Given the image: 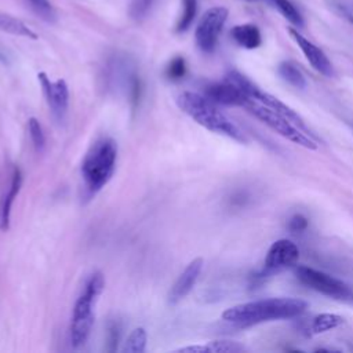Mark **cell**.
<instances>
[{
    "label": "cell",
    "instance_id": "cell-1",
    "mask_svg": "<svg viewBox=\"0 0 353 353\" xmlns=\"http://www.w3.org/2000/svg\"><path fill=\"white\" fill-rule=\"evenodd\" d=\"M307 302L299 298L277 296L239 303L222 312V320L240 328L252 327L266 321L288 320L301 316Z\"/></svg>",
    "mask_w": 353,
    "mask_h": 353
},
{
    "label": "cell",
    "instance_id": "cell-2",
    "mask_svg": "<svg viewBox=\"0 0 353 353\" xmlns=\"http://www.w3.org/2000/svg\"><path fill=\"white\" fill-rule=\"evenodd\" d=\"M178 108L193 119L197 124L205 130L225 135L240 143H245L247 138L243 131L218 108L215 102L208 99L205 95L185 91L176 97Z\"/></svg>",
    "mask_w": 353,
    "mask_h": 353
},
{
    "label": "cell",
    "instance_id": "cell-3",
    "mask_svg": "<svg viewBox=\"0 0 353 353\" xmlns=\"http://www.w3.org/2000/svg\"><path fill=\"white\" fill-rule=\"evenodd\" d=\"M117 160V145L109 137L97 139L81 161V178L85 190L92 196L98 193L113 176Z\"/></svg>",
    "mask_w": 353,
    "mask_h": 353
},
{
    "label": "cell",
    "instance_id": "cell-4",
    "mask_svg": "<svg viewBox=\"0 0 353 353\" xmlns=\"http://www.w3.org/2000/svg\"><path fill=\"white\" fill-rule=\"evenodd\" d=\"M105 288V277L101 272H94L85 280V284L77 296L70 320V342L73 347L83 346L94 324V312L92 306L97 302L98 296Z\"/></svg>",
    "mask_w": 353,
    "mask_h": 353
},
{
    "label": "cell",
    "instance_id": "cell-5",
    "mask_svg": "<svg viewBox=\"0 0 353 353\" xmlns=\"http://www.w3.org/2000/svg\"><path fill=\"white\" fill-rule=\"evenodd\" d=\"M244 109L252 114L255 119L262 121L265 125H268L270 130L281 135L283 138L291 141L295 145H299L302 148L314 150L317 149L316 138L310 137L305 131H302L296 124L290 121L285 116L280 114L279 112L259 103L258 101L248 98L244 103Z\"/></svg>",
    "mask_w": 353,
    "mask_h": 353
},
{
    "label": "cell",
    "instance_id": "cell-6",
    "mask_svg": "<svg viewBox=\"0 0 353 353\" xmlns=\"http://www.w3.org/2000/svg\"><path fill=\"white\" fill-rule=\"evenodd\" d=\"M295 277L302 285L321 295L338 301H353V290L342 280L328 273L313 269L310 266L299 265L295 266Z\"/></svg>",
    "mask_w": 353,
    "mask_h": 353
},
{
    "label": "cell",
    "instance_id": "cell-7",
    "mask_svg": "<svg viewBox=\"0 0 353 353\" xmlns=\"http://www.w3.org/2000/svg\"><path fill=\"white\" fill-rule=\"evenodd\" d=\"M228 14V8L221 6L211 7L203 14L194 32L196 44L203 52H212L215 50Z\"/></svg>",
    "mask_w": 353,
    "mask_h": 353
},
{
    "label": "cell",
    "instance_id": "cell-8",
    "mask_svg": "<svg viewBox=\"0 0 353 353\" xmlns=\"http://www.w3.org/2000/svg\"><path fill=\"white\" fill-rule=\"evenodd\" d=\"M299 258V248L298 245L288 240V239H280L272 243L269 247L263 266L261 272L254 277H269L274 273H279L287 268H291L296 263Z\"/></svg>",
    "mask_w": 353,
    "mask_h": 353
},
{
    "label": "cell",
    "instance_id": "cell-9",
    "mask_svg": "<svg viewBox=\"0 0 353 353\" xmlns=\"http://www.w3.org/2000/svg\"><path fill=\"white\" fill-rule=\"evenodd\" d=\"M37 79L43 88L47 103L51 109V113L58 121H62L66 116L69 106V90L66 81L63 79L51 81L44 72H40L37 74Z\"/></svg>",
    "mask_w": 353,
    "mask_h": 353
},
{
    "label": "cell",
    "instance_id": "cell-10",
    "mask_svg": "<svg viewBox=\"0 0 353 353\" xmlns=\"http://www.w3.org/2000/svg\"><path fill=\"white\" fill-rule=\"evenodd\" d=\"M288 33L292 37V40L296 43V46L299 47L302 54L305 55L306 61L310 63V66L317 73H320L325 77L334 76V66H332L331 61L328 59V57L325 55V52L320 47H317L314 43H312L309 39H306L298 30V28H290Z\"/></svg>",
    "mask_w": 353,
    "mask_h": 353
},
{
    "label": "cell",
    "instance_id": "cell-11",
    "mask_svg": "<svg viewBox=\"0 0 353 353\" xmlns=\"http://www.w3.org/2000/svg\"><path fill=\"white\" fill-rule=\"evenodd\" d=\"M208 99L215 102L216 105L223 106H240L244 108L248 97L230 80L223 79L222 81L208 83L204 87V94Z\"/></svg>",
    "mask_w": 353,
    "mask_h": 353
},
{
    "label": "cell",
    "instance_id": "cell-12",
    "mask_svg": "<svg viewBox=\"0 0 353 353\" xmlns=\"http://www.w3.org/2000/svg\"><path fill=\"white\" fill-rule=\"evenodd\" d=\"M203 258H194L188 263V266L183 269V272L178 276L175 283L168 291L167 301L170 305L179 303L194 287L201 269H203Z\"/></svg>",
    "mask_w": 353,
    "mask_h": 353
},
{
    "label": "cell",
    "instance_id": "cell-13",
    "mask_svg": "<svg viewBox=\"0 0 353 353\" xmlns=\"http://www.w3.org/2000/svg\"><path fill=\"white\" fill-rule=\"evenodd\" d=\"M22 186V172L18 167H14L10 188L3 194L0 200V230L7 232L10 229V218H11V208L12 203L17 199Z\"/></svg>",
    "mask_w": 353,
    "mask_h": 353
},
{
    "label": "cell",
    "instance_id": "cell-14",
    "mask_svg": "<svg viewBox=\"0 0 353 353\" xmlns=\"http://www.w3.org/2000/svg\"><path fill=\"white\" fill-rule=\"evenodd\" d=\"M245 347L236 342V341H229V339H216V341H210L204 345H192V346H185L175 349L174 352H183V353H240L244 352Z\"/></svg>",
    "mask_w": 353,
    "mask_h": 353
},
{
    "label": "cell",
    "instance_id": "cell-15",
    "mask_svg": "<svg viewBox=\"0 0 353 353\" xmlns=\"http://www.w3.org/2000/svg\"><path fill=\"white\" fill-rule=\"evenodd\" d=\"M232 39L245 50H255L262 44L261 30L254 23L236 25L230 30Z\"/></svg>",
    "mask_w": 353,
    "mask_h": 353
},
{
    "label": "cell",
    "instance_id": "cell-16",
    "mask_svg": "<svg viewBox=\"0 0 353 353\" xmlns=\"http://www.w3.org/2000/svg\"><path fill=\"white\" fill-rule=\"evenodd\" d=\"M277 73L279 76L288 83L290 85H292L294 88L298 90H303L306 87V79L303 76V73L299 70V68L291 62V61H283L279 63L277 66Z\"/></svg>",
    "mask_w": 353,
    "mask_h": 353
},
{
    "label": "cell",
    "instance_id": "cell-17",
    "mask_svg": "<svg viewBox=\"0 0 353 353\" xmlns=\"http://www.w3.org/2000/svg\"><path fill=\"white\" fill-rule=\"evenodd\" d=\"M0 30L15 34V36H23V37H28V39H37V34L30 28H28L22 21H19L14 17L1 14V12H0Z\"/></svg>",
    "mask_w": 353,
    "mask_h": 353
},
{
    "label": "cell",
    "instance_id": "cell-18",
    "mask_svg": "<svg viewBox=\"0 0 353 353\" xmlns=\"http://www.w3.org/2000/svg\"><path fill=\"white\" fill-rule=\"evenodd\" d=\"M343 317L335 313H320L316 317H313L310 330L313 334H323L327 331H331L336 327H339L343 323Z\"/></svg>",
    "mask_w": 353,
    "mask_h": 353
},
{
    "label": "cell",
    "instance_id": "cell-19",
    "mask_svg": "<svg viewBox=\"0 0 353 353\" xmlns=\"http://www.w3.org/2000/svg\"><path fill=\"white\" fill-rule=\"evenodd\" d=\"M146 342H148V334L145 328L138 327L130 332L127 336L121 352L123 353H143L146 349Z\"/></svg>",
    "mask_w": 353,
    "mask_h": 353
},
{
    "label": "cell",
    "instance_id": "cell-20",
    "mask_svg": "<svg viewBox=\"0 0 353 353\" xmlns=\"http://www.w3.org/2000/svg\"><path fill=\"white\" fill-rule=\"evenodd\" d=\"M272 4L277 8V11L295 28L303 26V18L296 7L290 0H270Z\"/></svg>",
    "mask_w": 353,
    "mask_h": 353
},
{
    "label": "cell",
    "instance_id": "cell-21",
    "mask_svg": "<svg viewBox=\"0 0 353 353\" xmlns=\"http://www.w3.org/2000/svg\"><path fill=\"white\" fill-rule=\"evenodd\" d=\"M197 12V0H182V12L176 22V32L182 33L186 32Z\"/></svg>",
    "mask_w": 353,
    "mask_h": 353
},
{
    "label": "cell",
    "instance_id": "cell-22",
    "mask_svg": "<svg viewBox=\"0 0 353 353\" xmlns=\"http://www.w3.org/2000/svg\"><path fill=\"white\" fill-rule=\"evenodd\" d=\"M32 10L36 12V15H39L41 19H44L46 22H54L57 15H55V10L52 7V4L48 0H26Z\"/></svg>",
    "mask_w": 353,
    "mask_h": 353
},
{
    "label": "cell",
    "instance_id": "cell-23",
    "mask_svg": "<svg viewBox=\"0 0 353 353\" xmlns=\"http://www.w3.org/2000/svg\"><path fill=\"white\" fill-rule=\"evenodd\" d=\"M28 131H29L30 141H32L33 146L36 148V150H43V148L46 145V137L43 132V127L36 117H30L28 120Z\"/></svg>",
    "mask_w": 353,
    "mask_h": 353
},
{
    "label": "cell",
    "instance_id": "cell-24",
    "mask_svg": "<svg viewBox=\"0 0 353 353\" xmlns=\"http://www.w3.org/2000/svg\"><path fill=\"white\" fill-rule=\"evenodd\" d=\"M165 74L171 80H179L186 74V62L182 57H175L167 66Z\"/></svg>",
    "mask_w": 353,
    "mask_h": 353
},
{
    "label": "cell",
    "instance_id": "cell-25",
    "mask_svg": "<svg viewBox=\"0 0 353 353\" xmlns=\"http://www.w3.org/2000/svg\"><path fill=\"white\" fill-rule=\"evenodd\" d=\"M120 335H121L120 323H119V321H112V323L108 325V338H106V342H108L106 350H108V352H114V350H117V345H119V341H120Z\"/></svg>",
    "mask_w": 353,
    "mask_h": 353
},
{
    "label": "cell",
    "instance_id": "cell-26",
    "mask_svg": "<svg viewBox=\"0 0 353 353\" xmlns=\"http://www.w3.org/2000/svg\"><path fill=\"white\" fill-rule=\"evenodd\" d=\"M309 226V221L305 215L302 214H294L290 219H288V223H287V228L290 232L292 233H301L303 230H306Z\"/></svg>",
    "mask_w": 353,
    "mask_h": 353
},
{
    "label": "cell",
    "instance_id": "cell-27",
    "mask_svg": "<svg viewBox=\"0 0 353 353\" xmlns=\"http://www.w3.org/2000/svg\"><path fill=\"white\" fill-rule=\"evenodd\" d=\"M152 3H153V0H132L131 15H132L134 18H137V19L145 17L146 12L149 11Z\"/></svg>",
    "mask_w": 353,
    "mask_h": 353
},
{
    "label": "cell",
    "instance_id": "cell-28",
    "mask_svg": "<svg viewBox=\"0 0 353 353\" xmlns=\"http://www.w3.org/2000/svg\"><path fill=\"white\" fill-rule=\"evenodd\" d=\"M339 8H341V12L343 14V17L350 23H353V4H341Z\"/></svg>",
    "mask_w": 353,
    "mask_h": 353
},
{
    "label": "cell",
    "instance_id": "cell-29",
    "mask_svg": "<svg viewBox=\"0 0 353 353\" xmlns=\"http://www.w3.org/2000/svg\"><path fill=\"white\" fill-rule=\"evenodd\" d=\"M0 61H3V62H6V58H4V55L0 52Z\"/></svg>",
    "mask_w": 353,
    "mask_h": 353
}]
</instances>
